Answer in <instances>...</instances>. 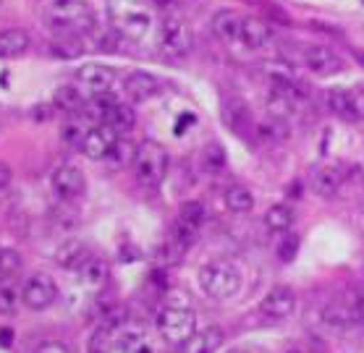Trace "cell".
Segmentation results:
<instances>
[{
    "instance_id": "1",
    "label": "cell",
    "mask_w": 364,
    "mask_h": 353,
    "mask_svg": "<svg viewBox=\"0 0 364 353\" xmlns=\"http://www.w3.org/2000/svg\"><path fill=\"white\" fill-rule=\"evenodd\" d=\"M110 21L121 37L126 40H144L152 26L147 0H108Z\"/></svg>"
},
{
    "instance_id": "2",
    "label": "cell",
    "mask_w": 364,
    "mask_h": 353,
    "mask_svg": "<svg viewBox=\"0 0 364 353\" xmlns=\"http://www.w3.org/2000/svg\"><path fill=\"white\" fill-rule=\"evenodd\" d=\"M45 21L58 32H90L95 29V11L84 0H53L45 11Z\"/></svg>"
},
{
    "instance_id": "3",
    "label": "cell",
    "mask_w": 364,
    "mask_h": 353,
    "mask_svg": "<svg viewBox=\"0 0 364 353\" xmlns=\"http://www.w3.org/2000/svg\"><path fill=\"white\" fill-rule=\"evenodd\" d=\"M168 168H171V157L168 149L160 141H141L136 149V160H134V173H136V181L147 189H158L160 183L166 181Z\"/></svg>"
},
{
    "instance_id": "4",
    "label": "cell",
    "mask_w": 364,
    "mask_h": 353,
    "mask_svg": "<svg viewBox=\"0 0 364 353\" xmlns=\"http://www.w3.org/2000/svg\"><path fill=\"white\" fill-rule=\"evenodd\" d=\"M199 288L205 290L210 298L215 301H225L239 293L241 288V272L236 264L225 262V259H215V262H207L199 270Z\"/></svg>"
},
{
    "instance_id": "5",
    "label": "cell",
    "mask_w": 364,
    "mask_h": 353,
    "mask_svg": "<svg viewBox=\"0 0 364 353\" xmlns=\"http://www.w3.org/2000/svg\"><path fill=\"white\" fill-rule=\"evenodd\" d=\"M158 330L163 340L171 345H183L194 332H197V317L189 306L183 304H168L158 314Z\"/></svg>"
},
{
    "instance_id": "6",
    "label": "cell",
    "mask_w": 364,
    "mask_h": 353,
    "mask_svg": "<svg viewBox=\"0 0 364 353\" xmlns=\"http://www.w3.org/2000/svg\"><path fill=\"white\" fill-rule=\"evenodd\" d=\"M160 48L171 58H186L194 48V32H191L189 21L178 13L163 18L160 24Z\"/></svg>"
},
{
    "instance_id": "7",
    "label": "cell",
    "mask_w": 364,
    "mask_h": 353,
    "mask_svg": "<svg viewBox=\"0 0 364 353\" xmlns=\"http://www.w3.org/2000/svg\"><path fill=\"white\" fill-rule=\"evenodd\" d=\"M205 217H207V210L202 202H186V205H181L178 220H176V228H173L176 251H183V249H189L197 241L199 230L205 225Z\"/></svg>"
},
{
    "instance_id": "8",
    "label": "cell",
    "mask_w": 364,
    "mask_h": 353,
    "mask_svg": "<svg viewBox=\"0 0 364 353\" xmlns=\"http://www.w3.org/2000/svg\"><path fill=\"white\" fill-rule=\"evenodd\" d=\"M100 353H155V345L149 343L147 332L134 325L113 330V335L102 343Z\"/></svg>"
},
{
    "instance_id": "9",
    "label": "cell",
    "mask_w": 364,
    "mask_h": 353,
    "mask_svg": "<svg viewBox=\"0 0 364 353\" xmlns=\"http://www.w3.org/2000/svg\"><path fill=\"white\" fill-rule=\"evenodd\" d=\"M58 298V286L55 280L45 275V272H37L32 278L24 280V288H21V301H24L32 312H42L48 309L53 301Z\"/></svg>"
},
{
    "instance_id": "10",
    "label": "cell",
    "mask_w": 364,
    "mask_h": 353,
    "mask_svg": "<svg viewBox=\"0 0 364 353\" xmlns=\"http://www.w3.org/2000/svg\"><path fill=\"white\" fill-rule=\"evenodd\" d=\"M294 309H296V296H294V290L286 286L273 288V290L259 301V314H262L265 322L289 320L291 314H294Z\"/></svg>"
},
{
    "instance_id": "11",
    "label": "cell",
    "mask_w": 364,
    "mask_h": 353,
    "mask_svg": "<svg viewBox=\"0 0 364 353\" xmlns=\"http://www.w3.org/2000/svg\"><path fill=\"white\" fill-rule=\"evenodd\" d=\"M304 66L315 76L328 79V76H336L343 71V60H341L338 53L333 48H328V45H312V48L304 50Z\"/></svg>"
},
{
    "instance_id": "12",
    "label": "cell",
    "mask_w": 364,
    "mask_h": 353,
    "mask_svg": "<svg viewBox=\"0 0 364 353\" xmlns=\"http://www.w3.org/2000/svg\"><path fill=\"white\" fill-rule=\"evenodd\" d=\"M50 183H53L55 197L63 199V202H74L87 189V178H84V173L76 165H60L58 170L53 173V181Z\"/></svg>"
},
{
    "instance_id": "13",
    "label": "cell",
    "mask_w": 364,
    "mask_h": 353,
    "mask_svg": "<svg viewBox=\"0 0 364 353\" xmlns=\"http://www.w3.org/2000/svg\"><path fill=\"white\" fill-rule=\"evenodd\" d=\"M76 82L90 94H110L113 84H116V71L102 63H87L76 71Z\"/></svg>"
},
{
    "instance_id": "14",
    "label": "cell",
    "mask_w": 364,
    "mask_h": 353,
    "mask_svg": "<svg viewBox=\"0 0 364 353\" xmlns=\"http://www.w3.org/2000/svg\"><path fill=\"white\" fill-rule=\"evenodd\" d=\"M343 183H346V170L338 163H325L312 173V191L323 199L336 197L343 189Z\"/></svg>"
},
{
    "instance_id": "15",
    "label": "cell",
    "mask_w": 364,
    "mask_h": 353,
    "mask_svg": "<svg viewBox=\"0 0 364 353\" xmlns=\"http://www.w3.org/2000/svg\"><path fill=\"white\" fill-rule=\"evenodd\" d=\"M121 139L110 126L100 124L95 126V129H90L87 131V136H84V144H82V152L90 160H105V157L110 155V149L116 147V141Z\"/></svg>"
},
{
    "instance_id": "16",
    "label": "cell",
    "mask_w": 364,
    "mask_h": 353,
    "mask_svg": "<svg viewBox=\"0 0 364 353\" xmlns=\"http://www.w3.org/2000/svg\"><path fill=\"white\" fill-rule=\"evenodd\" d=\"M124 89L134 102H147V99H152L160 92V79L152 76L149 71H132V74L126 76Z\"/></svg>"
},
{
    "instance_id": "17",
    "label": "cell",
    "mask_w": 364,
    "mask_h": 353,
    "mask_svg": "<svg viewBox=\"0 0 364 353\" xmlns=\"http://www.w3.org/2000/svg\"><path fill=\"white\" fill-rule=\"evenodd\" d=\"M273 40V29L265 18H255L249 16L241 21V45L247 50H262L267 42Z\"/></svg>"
},
{
    "instance_id": "18",
    "label": "cell",
    "mask_w": 364,
    "mask_h": 353,
    "mask_svg": "<svg viewBox=\"0 0 364 353\" xmlns=\"http://www.w3.org/2000/svg\"><path fill=\"white\" fill-rule=\"evenodd\" d=\"M325 102L331 107V113L338 115L341 121H346V124H356L359 121L354 92L351 89H328L325 92Z\"/></svg>"
},
{
    "instance_id": "19",
    "label": "cell",
    "mask_w": 364,
    "mask_h": 353,
    "mask_svg": "<svg viewBox=\"0 0 364 353\" xmlns=\"http://www.w3.org/2000/svg\"><path fill=\"white\" fill-rule=\"evenodd\" d=\"M90 249H87V244L79 239H71L66 241V244H60L58 249H55V262L63 267V270H76L79 272V267H82L87 259H90Z\"/></svg>"
},
{
    "instance_id": "20",
    "label": "cell",
    "mask_w": 364,
    "mask_h": 353,
    "mask_svg": "<svg viewBox=\"0 0 364 353\" xmlns=\"http://www.w3.org/2000/svg\"><path fill=\"white\" fill-rule=\"evenodd\" d=\"M241 21H244V18H241L236 11H231V9L218 11L215 16H213V34L223 42H239L241 40Z\"/></svg>"
},
{
    "instance_id": "21",
    "label": "cell",
    "mask_w": 364,
    "mask_h": 353,
    "mask_svg": "<svg viewBox=\"0 0 364 353\" xmlns=\"http://www.w3.org/2000/svg\"><path fill=\"white\" fill-rule=\"evenodd\" d=\"M223 345V330L220 327H207L194 335L181 345V353H215Z\"/></svg>"
},
{
    "instance_id": "22",
    "label": "cell",
    "mask_w": 364,
    "mask_h": 353,
    "mask_svg": "<svg viewBox=\"0 0 364 353\" xmlns=\"http://www.w3.org/2000/svg\"><path fill=\"white\" fill-rule=\"evenodd\" d=\"M32 40H29V34L24 29H16V26H11V29H3L0 32V58H21L29 50Z\"/></svg>"
},
{
    "instance_id": "23",
    "label": "cell",
    "mask_w": 364,
    "mask_h": 353,
    "mask_svg": "<svg viewBox=\"0 0 364 353\" xmlns=\"http://www.w3.org/2000/svg\"><path fill=\"white\" fill-rule=\"evenodd\" d=\"M50 53L63 60H74L84 53V40L79 32H58L50 42Z\"/></svg>"
},
{
    "instance_id": "24",
    "label": "cell",
    "mask_w": 364,
    "mask_h": 353,
    "mask_svg": "<svg viewBox=\"0 0 364 353\" xmlns=\"http://www.w3.org/2000/svg\"><path fill=\"white\" fill-rule=\"evenodd\" d=\"M134 110L129 105H124V102H113V107H110L108 118H105V126H110L113 131L118 134V136H126V134H132L134 129Z\"/></svg>"
},
{
    "instance_id": "25",
    "label": "cell",
    "mask_w": 364,
    "mask_h": 353,
    "mask_svg": "<svg viewBox=\"0 0 364 353\" xmlns=\"http://www.w3.org/2000/svg\"><path fill=\"white\" fill-rule=\"evenodd\" d=\"M223 118L225 124H228V129L236 134H247V129L252 126V118H249V110L244 102H239V99H233V102H225L223 105Z\"/></svg>"
},
{
    "instance_id": "26",
    "label": "cell",
    "mask_w": 364,
    "mask_h": 353,
    "mask_svg": "<svg viewBox=\"0 0 364 353\" xmlns=\"http://www.w3.org/2000/svg\"><path fill=\"white\" fill-rule=\"evenodd\" d=\"M136 149H139V144H132L129 139H121L116 141V147L110 149V155L105 157V163L113 168V170H124V168H129V165H134V160H136Z\"/></svg>"
},
{
    "instance_id": "27",
    "label": "cell",
    "mask_w": 364,
    "mask_h": 353,
    "mask_svg": "<svg viewBox=\"0 0 364 353\" xmlns=\"http://www.w3.org/2000/svg\"><path fill=\"white\" fill-rule=\"evenodd\" d=\"M55 107H60L63 113H82L84 105H87V99L82 97V92L71 87V84H63L55 89Z\"/></svg>"
},
{
    "instance_id": "28",
    "label": "cell",
    "mask_w": 364,
    "mask_h": 353,
    "mask_svg": "<svg viewBox=\"0 0 364 353\" xmlns=\"http://www.w3.org/2000/svg\"><path fill=\"white\" fill-rule=\"evenodd\" d=\"M79 278H82L90 288H100L105 280H108V264H105V259L90 256V259L79 267Z\"/></svg>"
},
{
    "instance_id": "29",
    "label": "cell",
    "mask_w": 364,
    "mask_h": 353,
    "mask_svg": "<svg viewBox=\"0 0 364 353\" xmlns=\"http://www.w3.org/2000/svg\"><path fill=\"white\" fill-rule=\"evenodd\" d=\"M265 225L273 233H289L294 225V210L286 205H273L265 212Z\"/></svg>"
},
{
    "instance_id": "30",
    "label": "cell",
    "mask_w": 364,
    "mask_h": 353,
    "mask_svg": "<svg viewBox=\"0 0 364 353\" xmlns=\"http://www.w3.org/2000/svg\"><path fill=\"white\" fill-rule=\"evenodd\" d=\"M21 267H24V259H21V254H18L16 249L11 246L0 249V283L14 280L21 272Z\"/></svg>"
},
{
    "instance_id": "31",
    "label": "cell",
    "mask_w": 364,
    "mask_h": 353,
    "mask_svg": "<svg viewBox=\"0 0 364 353\" xmlns=\"http://www.w3.org/2000/svg\"><path fill=\"white\" fill-rule=\"evenodd\" d=\"M223 199H225V207L236 214H244L255 207V197H252V191L244 189V186H231V189L225 191Z\"/></svg>"
},
{
    "instance_id": "32",
    "label": "cell",
    "mask_w": 364,
    "mask_h": 353,
    "mask_svg": "<svg viewBox=\"0 0 364 353\" xmlns=\"http://www.w3.org/2000/svg\"><path fill=\"white\" fill-rule=\"evenodd\" d=\"M286 136H289V129H286V124H283V118H275V121H267V124L257 126V139L265 141L267 147L281 144Z\"/></svg>"
},
{
    "instance_id": "33",
    "label": "cell",
    "mask_w": 364,
    "mask_h": 353,
    "mask_svg": "<svg viewBox=\"0 0 364 353\" xmlns=\"http://www.w3.org/2000/svg\"><path fill=\"white\" fill-rule=\"evenodd\" d=\"M202 165H205V170L210 173H218V170H223L225 168V152L220 144H207L205 152H202Z\"/></svg>"
},
{
    "instance_id": "34",
    "label": "cell",
    "mask_w": 364,
    "mask_h": 353,
    "mask_svg": "<svg viewBox=\"0 0 364 353\" xmlns=\"http://www.w3.org/2000/svg\"><path fill=\"white\" fill-rule=\"evenodd\" d=\"M351 314L354 312H348L346 306H341V304H333L325 309L323 314V320L331 325V327H346L348 322H351Z\"/></svg>"
},
{
    "instance_id": "35",
    "label": "cell",
    "mask_w": 364,
    "mask_h": 353,
    "mask_svg": "<svg viewBox=\"0 0 364 353\" xmlns=\"http://www.w3.org/2000/svg\"><path fill=\"white\" fill-rule=\"evenodd\" d=\"M296 251H299L296 236H286V239L281 241V246H278V256H281V262H294V259H296Z\"/></svg>"
},
{
    "instance_id": "36",
    "label": "cell",
    "mask_w": 364,
    "mask_h": 353,
    "mask_svg": "<svg viewBox=\"0 0 364 353\" xmlns=\"http://www.w3.org/2000/svg\"><path fill=\"white\" fill-rule=\"evenodd\" d=\"M16 290L9 286V283H0V309L3 312H14V306H16Z\"/></svg>"
},
{
    "instance_id": "37",
    "label": "cell",
    "mask_w": 364,
    "mask_h": 353,
    "mask_svg": "<svg viewBox=\"0 0 364 353\" xmlns=\"http://www.w3.org/2000/svg\"><path fill=\"white\" fill-rule=\"evenodd\" d=\"M34 353H71V351L63 343H58V340H50V343H42Z\"/></svg>"
},
{
    "instance_id": "38",
    "label": "cell",
    "mask_w": 364,
    "mask_h": 353,
    "mask_svg": "<svg viewBox=\"0 0 364 353\" xmlns=\"http://www.w3.org/2000/svg\"><path fill=\"white\" fill-rule=\"evenodd\" d=\"M11 181H14V173H11V168L6 163H0V189H6Z\"/></svg>"
},
{
    "instance_id": "39",
    "label": "cell",
    "mask_w": 364,
    "mask_h": 353,
    "mask_svg": "<svg viewBox=\"0 0 364 353\" xmlns=\"http://www.w3.org/2000/svg\"><path fill=\"white\" fill-rule=\"evenodd\" d=\"M354 102H356V113H359V121H364V89L354 92Z\"/></svg>"
},
{
    "instance_id": "40",
    "label": "cell",
    "mask_w": 364,
    "mask_h": 353,
    "mask_svg": "<svg viewBox=\"0 0 364 353\" xmlns=\"http://www.w3.org/2000/svg\"><path fill=\"white\" fill-rule=\"evenodd\" d=\"M267 13H270V18H281V24H291V18L286 16L281 9H275V6H270V9H267Z\"/></svg>"
},
{
    "instance_id": "41",
    "label": "cell",
    "mask_w": 364,
    "mask_h": 353,
    "mask_svg": "<svg viewBox=\"0 0 364 353\" xmlns=\"http://www.w3.org/2000/svg\"><path fill=\"white\" fill-rule=\"evenodd\" d=\"M354 317H359V320H364V290L356 296V304H354Z\"/></svg>"
},
{
    "instance_id": "42",
    "label": "cell",
    "mask_w": 364,
    "mask_h": 353,
    "mask_svg": "<svg viewBox=\"0 0 364 353\" xmlns=\"http://www.w3.org/2000/svg\"><path fill=\"white\" fill-rule=\"evenodd\" d=\"M14 343V332H11V330H0V345H3V348H6V345H11Z\"/></svg>"
},
{
    "instance_id": "43",
    "label": "cell",
    "mask_w": 364,
    "mask_h": 353,
    "mask_svg": "<svg viewBox=\"0 0 364 353\" xmlns=\"http://www.w3.org/2000/svg\"><path fill=\"white\" fill-rule=\"evenodd\" d=\"M155 3H158V6H166V9H168V6H173L176 0H155Z\"/></svg>"
},
{
    "instance_id": "44",
    "label": "cell",
    "mask_w": 364,
    "mask_h": 353,
    "mask_svg": "<svg viewBox=\"0 0 364 353\" xmlns=\"http://www.w3.org/2000/svg\"><path fill=\"white\" fill-rule=\"evenodd\" d=\"M231 353H249V351H231Z\"/></svg>"
},
{
    "instance_id": "45",
    "label": "cell",
    "mask_w": 364,
    "mask_h": 353,
    "mask_svg": "<svg viewBox=\"0 0 364 353\" xmlns=\"http://www.w3.org/2000/svg\"><path fill=\"white\" fill-rule=\"evenodd\" d=\"M289 353H299V351H289Z\"/></svg>"
}]
</instances>
